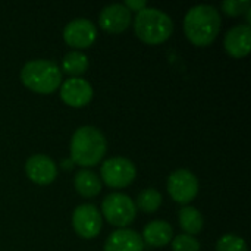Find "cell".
<instances>
[{"label":"cell","mask_w":251,"mask_h":251,"mask_svg":"<svg viewBox=\"0 0 251 251\" xmlns=\"http://www.w3.org/2000/svg\"><path fill=\"white\" fill-rule=\"evenodd\" d=\"M172 226L165 221H153L143 229V243L150 247H165L172 241Z\"/></svg>","instance_id":"9a60e30c"},{"label":"cell","mask_w":251,"mask_h":251,"mask_svg":"<svg viewBox=\"0 0 251 251\" xmlns=\"http://www.w3.org/2000/svg\"><path fill=\"white\" fill-rule=\"evenodd\" d=\"M178 221H179V226L182 228V231L191 237L200 234L204 226V219L201 213L193 206H185L184 209H181L178 215Z\"/></svg>","instance_id":"e0dca14e"},{"label":"cell","mask_w":251,"mask_h":251,"mask_svg":"<svg viewBox=\"0 0 251 251\" xmlns=\"http://www.w3.org/2000/svg\"><path fill=\"white\" fill-rule=\"evenodd\" d=\"M71 160L82 168H91L101 162L107 151V141L103 132L94 126L78 128L71 138Z\"/></svg>","instance_id":"7a4b0ae2"},{"label":"cell","mask_w":251,"mask_h":251,"mask_svg":"<svg viewBox=\"0 0 251 251\" xmlns=\"http://www.w3.org/2000/svg\"><path fill=\"white\" fill-rule=\"evenodd\" d=\"M25 174L37 185H49L57 178L54 160L46 154H34L25 163Z\"/></svg>","instance_id":"7c38bea8"},{"label":"cell","mask_w":251,"mask_h":251,"mask_svg":"<svg viewBox=\"0 0 251 251\" xmlns=\"http://www.w3.org/2000/svg\"><path fill=\"white\" fill-rule=\"evenodd\" d=\"M132 22V13L122 4L113 3L101 9L99 15V25L109 34H121L129 28Z\"/></svg>","instance_id":"8fae6325"},{"label":"cell","mask_w":251,"mask_h":251,"mask_svg":"<svg viewBox=\"0 0 251 251\" xmlns=\"http://www.w3.org/2000/svg\"><path fill=\"white\" fill-rule=\"evenodd\" d=\"M96 38H97V28L90 19H84V18L72 19L63 28L65 43L69 47L75 49L76 51L93 46Z\"/></svg>","instance_id":"9c48e42d"},{"label":"cell","mask_w":251,"mask_h":251,"mask_svg":"<svg viewBox=\"0 0 251 251\" xmlns=\"http://www.w3.org/2000/svg\"><path fill=\"white\" fill-rule=\"evenodd\" d=\"M21 81L34 93L51 94L62 84V71L53 60H29L21 69Z\"/></svg>","instance_id":"3957f363"},{"label":"cell","mask_w":251,"mask_h":251,"mask_svg":"<svg viewBox=\"0 0 251 251\" xmlns=\"http://www.w3.org/2000/svg\"><path fill=\"white\" fill-rule=\"evenodd\" d=\"M101 213L110 225L124 229L134 222L137 207L129 196L124 193H112L103 200Z\"/></svg>","instance_id":"5b68a950"},{"label":"cell","mask_w":251,"mask_h":251,"mask_svg":"<svg viewBox=\"0 0 251 251\" xmlns=\"http://www.w3.org/2000/svg\"><path fill=\"white\" fill-rule=\"evenodd\" d=\"M160 206H162V194L154 188H146L137 197L135 207H138L144 213H154Z\"/></svg>","instance_id":"d6986e66"},{"label":"cell","mask_w":251,"mask_h":251,"mask_svg":"<svg viewBox=\"0 0 251 251\" xmlns=\"http://www.w3.org/2000/svg\"><path fill=\"white\" fill-rule=\"evenodd\" d=\"M171 247H172V251H199L200 250V243L197 241L196 237L181 234L172 240Z\"/></svg>","instance_id":"44dd1931"},{"label":"cell","mask_w":251,"mask_h":251,"mask_svg":"<svg viewBox=\"0 0 251 251\" xmlns=\"http://www.w3.org/2000/svg\"><path fill=\"white\" fill-rule=\"evenodd\" d=\"M251 7L249 0H225L222 3V10L228 16H240Z\"/></svg>","instance_id":"7402d4cb"},{"label":"cell","mask_w":251,"mask_h":251,"mask_svg":"<svg viewBox=\"0 0 251 251\" xmlns=\"http://www.w3.org/2000/svg\"><path fill=\"white\" fill-rule=\"evenodd\" d=\"M129 12H140V10H143L144 7H147V3L144 1V0H126L125 3H122Z\"/></svg>","instance_id":"603a6c76"},{"label":"cell","mask_w":251,"mask_h":251,"mask_svg":"<svg viewBox=\"0 0 251 251\" xmlns=\"http://www.w3.org/2000/svg\"><path fill=\"white\" fill-rule=\"evenodd\" d=\"M144 243L138 232L124 228L112 232L106 243L103 251H143Z\"/></svg>","instance_id":"5bb4252c"},{"label":"cell","mask_w":251,"mask_h":251,"mask_svg":"<svg viewBox=\"0 0 251 251\" xmlns=\"http://www.w3.org/2000/svg\"><path fill=\"white\" fill-rule=\"evenodd\" d=\"M221 25V15L218 9L210 4L191 7L184 18V32L188 41L197 47L210 46L216 40Z\"/></svg>","instance_id":"6da1fadb"},{"label":"cell","mask_w":251,"mask_h":251,"mask_svg":"<svg viewBox=\"0 0 251 251\" xmlns=\"http://www.w3.org/2000/svg\"><path fill=\"white\" fill-rule=\"evenodd\" d=\"M74 187L76 193L85 199H91L100 194L101 191V181L100 178L90 169H81L76 172L74 178Z\"/></svg>","instance_id":"2e32d148"},{"label":"cell","mask_w":251,"mask_h":251,"mask_svg":"<svg viewBox=\"0 0 251 251\" xmlns=\"http://www.w3.org/2000/svg\"><path fill=\"white\" fill-rule=\"evenodd\" d=\"M135 35L146 44H162L174 32V22L163 10L144 7L134 19Z\"/></svg>","instance_id":"277c9868"},{"label":"cell","mask_w":251,"mask_h":251,"mask_svg":"<svg viewBox=\"0 0 251 251\" xmlns=\"http://www.w3.org/2000/svg\"><path fill=\"white\" fill-rule=\"evenodd\" d=\"M72 228L76 235L84 240L96 238L103 228V219L99 209L93 204L78 206L72 213Z\"/></svg>","instance_id":"ba28073f"},{"label":"cell","mask_w":251,"mask_h":251,"mask_svg":"<svg viewBox=\"0 0 251 251\" xmlns=\"http://www.w3.org/2000/svg\"><path fill=\"white\" fill-rule=\"evenodd\" d=\"M216 251H249L246 241L235 234H225L216 243Z\"/></svg>","instance_id":"ffe728a7"},{"label":"cell","mask_w":251,"mask_h":251,"mask_svg":"<svg viewBox=\"0 0 251 251\" xmlns=\"http://www.w3.org/2000/svg\"><path fill=\"white\" fill-rule=\"evenodd\" d=\"M88 69V57L82 51L72 50L68 54H65L62 60V72L71 75L72 78H79L84 75Z\"/></svg>","instance_id":"ac0fdd59"},{"label":"cell","mask_w":251,"mask_h":251,"mask_svg":"<svg viewBox=\"0 0 251 251\" xmlns=\"http://www.w3.org/2000/svg\"><path fill=\"white\" fill-rule=\"evenodd\" d=\"M60 99L66 106L81 109L91 101L93 87L87 79L69 78L60 84Z\"/></svg>","instance_id":"30bf717a"},{"label":"cell","mask_w":251,"mask_h":251,"mask_svg":"<svg viewBox=\"0 0 251 251\" xmlns=\"http://www.w3.org/2000/svg\"><path fill=\"white\" fill-rule=\"evenodd\" d=\"M225 51L235 57L243 59L251 50V28L247 24H240L232 26L224 37Z\"/></svg>","instance_id":"4fadbf2b"},{"label":"cell","mask_w":251,"mask_h":251,"mask_svg":"<svg viewBox=\"0 0 251 251\" xmlns=\"http://www.w3.org/2000/svg\"><path fill=\"white\" fill-rule=\"evenodd\" d=\"M168 193L179 204L191 203L199 193L197 176L188 169H176L168 178Z\"/></svg>","instance_id":"52a82bcc"},{"label":"cell","mask_w":251,"mask_h":251,"mask_svg":"<svg viewBox=\"0 0 251 251\" xmlns=\"http://www.w3.org/2000/svg\"><path fill=\"white\" fill-rule=\"evenodd\" d=\"M100 176L107 187L118 190L129 187L134 182L137 169L134 162L126 157H110L101 165Z\"/></svg>","instance_id":"8992f818"}]
</instances>
